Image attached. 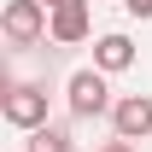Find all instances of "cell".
<instances>
[{
	"label": "cell",
	"mask_w": 152,
	"mask_h": 152,
	"mask_svg": "<svg viewBox=\"0 0 152 152\" xmlns=\"http://www.w3.org/2000/svg\"><path fill=\"white\" fill-rule=\"evenodd\" d=\"M0 29H6L12 47H35V41L47 35V6H41V0H6Z\"/></svg>",
	"instance_id": "obj_1"
},
{
	"label": "cell",
	"mask_w": 152,
	"mask_h": 152,
	"mask_svg": "<svg viewBox=\"0 0 152 152\" xmlns=\"http://www.w3.org/2000/svg\"><path fill=\"white\" fill-rule=\"evenodd\" d=\"M0 117H6L12 129H41V123H47V88H35V82L6 88V99H0Z\"/></svg>",
	"instance_id": "obj_2"
},
{
	"label": "cell",
	"mask_w": 152,
	"mask_h": 152,
	"mask_svg": "<svg viewBox=\"0 0 152 152\" xmlns=\"http://www.w3.org/2000/svg\"><path fill=\"white\" fill-rule=\"evenodd\" d=\"M70 117H99L111 105V88H105V70H76L70 76Z\"/></svg>",
	"instance_id": "obj_3"
},
{
	"label": "cell",
	"mask_w": 152,
	"mask_h": 152,
	"mask_svg": "<svg viewBox=\"0 0 152 152\" xmlns=\"http://www.w3.org/2000/svg\"><path fill=\"white\" fill-rule=\"evenodd\" d=\"M47 35L58 47H76V41H88V0H64L47 12Z\"/></svg>",
	"instance_id": "obj_4"
},
{
	"label": "cell",
	"mask_w": 152,
	"mask_h": 152,
	"mask_svg": "<svg viewBox=\"0 0 152 152\" xmlns=\"http://www.w3.org/2000/svg\"><path fill=\"white\" fill-rule=\"evenodd\" d=\"M111 129L123 134V140H140V134H152V94H129L111 105Z\"/></svg>",
	"instance_id": "obj_5"
},
{
	"label": "cell",
	"mask_w": 152,
	"mask_h": 152,
	"mask_svg": "<svg viewBox=\"0 0 152 152\" xmlns=\"http://www.w3.org/2000/svg\"><path fill=\"white\" fill-rule=\"evenodd\" d=\"M129 64H134V41L129 35H99L94 41V70L117 76V70H129Z\"/></svg>",
	"instance_id": "obj_6"
},
{
	"label": "cell",
	"mask_w": 152,
	"mask_h": 152,
	"mask_svg": "<svg viewBox=\"0 0 152 152\" xmlns=\"http://www.w3.org/2000/svg\"><path fill=\"white\" fill-rule=\"evenodd\" d=\"M23 152H70V134L58 123H41V129H29V146Z\"/></svg>",
	"instance_id": "obj_7"
},
{
	"label": "cell",
	"mask_w": 152,
	"mask_h": 152,
	"mask_svg": "<svg viewBox=\"0 0 152 152\" xmlns=\"http://www.w3.org/2000/svg\"><path fill=\"white\" fill-rule=\"evenodd\" d=\"M129 6V18H152V0H123Z\"/></svg>",
	"instance_id": "obj_8"
},
{
	"label": "cell",
	"mask_w": 152,
	"mask_h": 152,
	"mask_svg": "<svg viewBox=\"0 0 152 152\" xmlns=\"http://www.w3.org/2000/svg\"><path fill=\"white\" fill-rule=\"evenodd\" d=\"M99 152H134V140H123V134H117V140H105Z\"/></svg>",
	"instance_id": "obj_9"
},
{
	"label": "cell",
	"mask_w": 152,
	"mask_h": 152,
	"mask_svg": "<svg viewBox=\"0 0 152 152\" xmlns=\"http://www.w3.org/2000/svg\"><path fill=\"white\" fill-rule=\"evenodd\" d=\"M41 6H47V12H53V6H64V0H41Z\"/></svg>",
	"instance_id": "obj_10"
}]
</instances>
